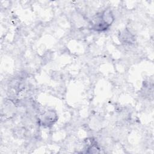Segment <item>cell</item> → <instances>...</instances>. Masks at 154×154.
<instances>
[{
  "label": "cell",
  "instance_id": "cell-1",
  "mask_svg": "<svg viewBox=\"0 0 154 154\" xmlns=\"http://www.w3.org/2000/svg\"><path fill=\"white\" fill-rule=\"evenodd\" d=\"M114 20L111 11L107 10L97 14L94 19L93 29L96 31H104L112 23Z\"/></svg>",
  "mask_w": 154,
  "mask_h": 154
}]
</instances>
